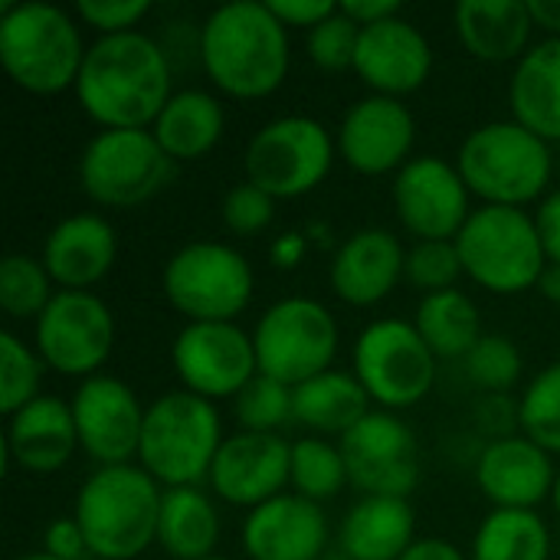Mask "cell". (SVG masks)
<instances>
[{
	"mask_svg": "<svg viewBox=\"0 0 560 560\" xmlns=\"http://www.w3.org/2000/svg\"><path fill=\"white\" fill-rule=\"evenodd\" d=\"M528 10L535 16V26L560 39V0H528Z\"/></svg>",
	"mask_w": 560,
	"mask_h": 560,
	"instance_id": "obj_50",
	"label": "cell"
},
{
	"mask_svg": "<svg viewBox=\"0 0 560 560\" xmlns=\"http://www.w3.org/2000/svg\"><path fill=\"white\" fill-rule=\"evenodd\" d=\"M469 560H551V528L532 509H492L472 535Z\"/></svg>",
	"mask_w": 560,
	"mask_h": 560,
	"instance_id": "obj_33",
	"label": "cell"
},
{
	"mask_svg": "<svg viewBox=\"0 0 560 560\" xmlns=\"http://www.w3.org/2000/svg\"><path fill=\"white\" fill-rule=\"evenodd\" d=\"M338 154L341 161L368 177L397 174L407 161H413L417 144V118L404 105V98L390 95H364L341 115L338 125Z\"/></svg>",
	"mask_w": 560,
	"mask_h": 560,
	"instance_id": "obj_18",
	"label": "cell"
},
{
	"mask_svg": "<svg viewBox=\"0 0 560 560\" xmlns=\"http://www.w3.org/2000/svg\"><path fill=\"white\" fill-rule=\"evenodd\" d=\"M463 272V259L456 249V240H417L407 249L404 262V282L420 289L423 295L456 289Z\"/></svg>",
	"mask_w": 560,
	"mask_h": 560,
	"instance_id": "obj_40",
	"label": "cell"
},
{
	"mask_svg": "<svg viewBox=\"0 0 560 560\" xmlns=\"http://www.w3.org/2000/svg\"><path fill=\"white\" fill-rule=\"evenodd\" d=\"M174 161L151 128H102L79 154L85 197L108 210L141 207L164 190Z\"/></svg>",
	"mask_w": 560,
	"mask_h": 560,
	"instance_id": "obj_11",
	"label": "cell"
},
{
	"mask_svg": "<svg viewBox=\"0 0 560 560\" xmlns=\"http://www.w3.org/2000/svg\"><path fill=\"white\" fill-rule=\"evenodd\" d=\"M354 72L374 95L404 98L430 79L433 46L417 23L390 16L374 26H361Z\"/></svg>",
	"mask_w": 560,
	"mask_h": 560,
	"instance_id": "obj_20",
	"label": "cell"
},
{
	"mask_svg": "<svg viewBox=\"0 0 560 560\" xmlns=\"http://www.w3.org/2000/svg\"><path fill=\"white\" fill-rule=\"evenodd\" d=\"M292 492L302 499H312L318 505L341 495L348 482V466L338 443H328L325 436H305L292 443Z\"/></svg>",
	"mask_w": 560,
	"mask_h": 560,
	"instance_id": "obj_34",
	"label": "cell"
},
{
	"mask_svg": "<svg viewBox=\"0 0 560 560\" xmlns=\"http://www.w3.org/2000/svg\"><path fill=\"white\" fill-rule=\"evenodd\" d=\"M404 262H407V249L390 230L364 226L354 230L335 249L328 266V285L341 302L354 308H371L400 285Z\"/></svg>",
	"mask_w": 560,
	"mask_h": 560,
	"instance_id": "obj_23",
	"label": "cell"
},
{
	"mask_svg": "<svg viewBox=\"0 0 560 560\" xmlns=\"http://www.w3.org/2000/svg\"><path fill=\"white\" fill-rule=\"evenodd\" d=\"M75 450L82 446L69 400L43 394L7 417V459L26 472H59L75 456Z\"/></svg>",
	"mask_w": 560,
	"mask_h": 560,
	"instance_id": "obj_25",
	"label": "cell"
},
{
	"mask_svg": "<svg viewBox=\"0 0 560 560\" xmlns=\"http://www.w3.org/2000/svg\"><path fill=\"white\" fill-rule=\"evenodd\" d=\"M259 374L299 387L335 368L341 331L328 305L308 295L272 302L253 328Z\"/></svg>",
	"mask_w": 560,
	"mask_h": 560,
	"instance_id": "obj_9",
	"label": "cell"
},
{
	"mask_svg": "<svg viewBox=\"0 0 560 560\" xmlns=\"http://www.w3.org/2000/svg\"><path fill=\"white\" fill-rule=\"evenodd\" d=\"M338 154L335 135L312 115H279L246 144V180L276 200H295L322 187Z\"/></svg>",
	"mask_w": 560,
	"mask_h": 560,
	"instance_id": "obj_10",
	"label": "cell"
},
{
	"mask_svg": "<svg viewBox=\"0 0 560 560\" xmlns=\"http://www.w3.org/2000/svg\"><path fill=\"white\" fill-rule=\"evenodd\" d=\"M197 52L210 82L233 98H266L289 75V30L262 0H230L207 13Z\"/></svg>",
	"mask_w": 560,
	"mask_h": 560,
	"instance_id": "obj_2",
	"label": "cell"
},
{
	"mask_svg": "<svg viewBox=\"0 0 560 560\" xmlns=\"http://www.w3.org/2000/svg\"><path fill=\"white\" fill-rule=\"evenodd\" d=\"M345 16H351L358 26H374L381 20L400 16V0H341L338 3Z\"/></svg>",
	"mask_w": 560,
	"mask_h": 560,
	"instance_id": "obj_47",
	"label": "cell"
},
{
	"mask_svg": "<svg viewBox=\"0 0 560 560\" xmlns=\"http://www.w3.org/2000/svg\"><path fill=\"white\" fill-rule=\"evenodd\" d=\"M463 368H466V377L499 397V394H509L518 381H522V351L518 345L509 338V335H482L476 341V348L463 358Z\"/></svg>",
	"mask_w": 560,
	"mask_h": 560,
	"instance_id": "obj_39",
	"label": "cell"
},
{
	"mask_svg": "<svg viewBox=\"0 0 560 560\" xmlns=\"http://www.w3.org/2000/svg\"><path fill=\"white\" fill-rule=\"evenodd\" d=\"M207 560H230V558H220V555H213V558H207Z\"/></svg>",
	"mask_w": 560,
	"mask_h": 560,
	"instance_id": "obj_54",
	"label": "cell"
},
{
	"mask_svg": "<svg viewBox=\"0 0 560 560\" xmlns=\"http://www.w3.org/2000/svg\"><path fill=\"white\" fill-rule=\"evenodd\" d=\"M295 390V423L312 430L315 436H345L351 433L368 413L371 397L354 377V371H325Z\"/></svg>",
	"mask_w": 560,
	"mask_h": 560,
	"instance_id": "obj_31",
	"label": "cell"
},
{
	"mask_svg": "<svg viewBox=\"0 0 560 560\" xmlns=\"http://www.w3.org/2000/svg\"><path fill=\"white\" fill-rule=\"evenodd\" d=\"M164 299L187 322H236L253 302L256 276L249 259L217 240L184 243L161 272Z\"/></svg>",
	"mask_w": 560,
	"mask_h": 560,
	"instance_id": "obj_8",
	"label": "cell"
},
{
	"mask_svg": "<svg viewBox=\"0 0 560 560\" xmlns=\"http://www.w3.org/2000/svg\"><path fill=\"white\" fill-rule=\"evenodd\" d=\"M220 217H223V226L230 233L256 236V233L272 226V220H276V197H269L266 190H259L249 180H240V184H233L223 194Z\"/></svg>",
	"mask_w": 560,
	"mask_h": 560,
	"instance_id": "obj_42",
	"label": "cell"
},
{
	"mask_svg": "<svg viewBox=\"0 0 560 560\" xmlns=\"http://www.w3.org/2000/svg\"><path fill=\"white\" fill-rule=\"evenodd\" d=\"M512 118L545 138L560 141V39L548 36L535 43L512 72L509 82Z\"/></svg>",
	"mask_w": 560,
	"mask_h": 560,
	"instance_id": "obj_28",
	"label": "cell"
},
{
	"mask_svg": "<svg viewBox=\"0 0 560 560\" xmlns=\"http://www.w3.org/2000/svg\"><path fill=\"white\" fill-rule=\"evenodd\" d=\"M518 430L551 456H560V361L528 381L518 397Z\"/></svg>",
	"mask_w": 560,
	"mask_h": 560,
	"instance_id": "obj_36",
	"label": "cell"
},
{
	"mask_svg": "<svg viewBox=\"0 0 560 560\" xmlns=\"http://www.w3.org/2000/svg\"><path fill=\"white\" fill-rule=\"evenodd\" d=\"M151 131L171 161H197L220 144L226 112L217 95L203 89H180L167 98Z\"/></svg>",
	"mask_w": 560,
	"mask_h": 560,
	"instance_id": "obj_29",
	"label": "cell"
},
{
	"mask_svg": "<svg viewBox=\"0 0 560 560\" xmlns=\"http://www.w3.org/2000/svg\"><path fill=\"white\" fill-rule=\"evenodd\" d=\"M16 560H59V558H52V555H46V551L39 548V551H33V555H23V558H16Z\"/></svg>",
	"mask_w": 560,
	"mask_h": 560,
	"instance_id": "obj_52",
	"label": "cell"
},
{
	"mask_svg": "<svg viewBox=\"0 0 560 560\" xmlns=\"http://www.w3.org/2000/svg\"><path fill=\"white\" fill-rule=\"evenodd\" d=\"M43 551L59 560H79L82 555H89V545H85V535H82L79 522L72 515L49 522L46 532H43Z\"/></svg>",
	"mask_w": 560,
	"mask_h": 560,
	"instance_id": "obj_45",
	"label": "cell"
},
{
	"mask_svg": "<svg viewBox=\"0 0 560 560\" xmlns=\"http://www.w3.org/2000/svg\"><path fill=\"white\" fill-rule=\"evenodd\" d=\"M233 417L246 433H279L295 420V390L276 377L256 374L233 397Z\"/></svg>",
	"mask_w": 560,
	"mask_h": 560,
	"instance_id": "obj_38",
	"label": "cell"
},
{
	"mask_svg": "<svg viewBox=\"0 0 560 560\" xmlns=\"http://www.w3.org/2000/svg\"><path fill=\"white\" fill-rule=\"evenodd\" d=\"M266 3H269V10L276 13V20L285 30L289 26H302L305 33L338 10L335 0H266Z\"/></svg>",
	"mask_w": 560,
	"mask_h": 560,
	"instance_id": "obj_44",
	"label": "cell"
},
{
	"mask_svg": "<svg viewBox=\"0 0 560 560\" xmlns=\"http://www.w3.org/2000/svg\"><path fill=\"white\" fill-rule=\"evenodd\" d=\"M33 348L43 364L66 377H95L115 348V315L95 292L59 289L33 322Z\"/></svg>",
	"mask_w": 560,
	"mask_h": 560,
	"instance_id": "obj_13",
	"label": "cell"
},
{
	"mask_svg": "<svg viewBox=\"0 0 560 560\" xmlns=\"http://www.w3.org/2000/svg\"><path fill=\"white\" fill-rule=\"evenodd\" d=\"M456 249L463 272L495 295H522L535 289L548 266L535 217L522 207H476L456 236Z\"/></svg>",
	"mask_w": 560,
	"mask_h": 560,
	"instance_id": "obj_7",
	"label": "cell"
},
{
	"mask_svg": "<svg viewBox=\"0 0 560 560\" xmlns=\"http://www.w3.org/2000/svg\"><path fill=\"white\" fill-rule=\"evenodd\" d=\"M400 560H469L446 538H417Z\"/></svg>",
	"mask_w": 560,
	"mask_h": 560,
	"instance_id": "obj_48",
	"label": "cell"
},
{
	"mask_svg": "<svg viewBox=\"0 0 560 560\" xmlns=\"http://www.w3.org/2000/svg\"><path fill=\"white\" fill-rule=\"evenodd\" d=\"M302 256H305V240H302V233H285V236H279V240L272 243V262H276L279 269L299 266Z\"/></svg>",
	"mask_w": 560,
	"mask_h": 560,
	"instance_id": "obj_49",
	"label": "cell"
},
{
	"mask_svg": "<svg viewBox=\"0 0 560 560\" xmlns=\"http://www.w3.org/2000/svg\"><path fill=\"white\" fill-rule=\"evenodd\" d=\"M43 358L16 331H0V410L13 417L36 397H43Z\"/></svg>",
	"mask_w": 560,
	"mask_h": 560,
	"instance_id": "obj_37",
	"label": "cell"
},
{
	"mask_svg": "<svg viewBox=\"0 0 560 560\" xmlns=\"http://www.w3.org/2000/svg\"><path fill=\"white\" fill-rule=\"evenodd\" d=\"M348 482L361 495L410 499L423 479L417 433L390 410H371L351 433L341 436Z\"/></svg>",
	"mask_w": 560,
	"mask_h": 560,
	"instance_id": "obj_14",
	"label": "cell"
},
{
	"mask_svg": "<svg viewBox=\"0 0 560 560\" xmlns=\"http://www.w3.org/2000/svg\"><path fill=\"white\" fill-rule=\"evenodd\" d=\"M413 325H417L420 338L430 345V351L436 358H450V361L466 358L476 348V341L486 335L479 305L463 289L423 295L417 305Z\"/></svg>",
	"mask_w": 560,
	"mask_h": 560,
	"instance_id": "obj_32",
	"label": "cell"
},
{
	"mask_svg": "<svg viewBox=\"0 0 560 560\" xmlns=\"http://www.w3.org/2000/svg\"><path fill=\"white\" fill-rule=\"evenodd\" d=\"M39 259L59 289L92 292L118 259L115 226L102 213H72L46 233Z\"/></svg>",
	"mask_w": 560,
	"mask_h": 560,
	"instance_id": "obj_24",
	"label": "cell"
},
{
	"mask_svg": "<svg viewBox=\"0 0 560 560\" xmlns=\"http://www.w3.org/2000/svg\"><path fill=\"white\" fill-rule=\"evenodd\" d=\"M456 167L482 203L522 207L548 197L555 174L551 144L518 125L515 118L486 121L466 135L456 154Z\"/></svg>",
	"mask_w": 560,
	"mask_h": 560,
	"instance_id": "obj_6",
	"label": "cell"
},
{
	"mask_svg": "<svg viewBox=\"0 0 560 560\" xmlns=\"http://www.w3.org/2000/svg\"><path fill=\"white\" fill-rule=\"evenodd\" d=\"M171 95L167 52L141 30L98 36L75 79V98L98 128H151Z\"/></svg>",
	"mask_w": 560,
	"mask_h": 560,
	"instance_id": "obj_1",
	"label": "cell"
},
{
	"mask_svg": "<svg viewBox=\"0 0 560 560\" xmlns=\"http://www.w3.org/2000/svg\"><path fill=\"white\" fill-rule=\"evenodd\" d=\"M52 285L56 282L39 256L10 253L0 259V308L13 322H36L59 292Z\"/></svg>",
	"mask_w": 560,
	"mask_h": 560,
	"instance_id": "obj_35",
	"label": "cell"
},
{
	"mask_svg": "<svg viewBox=\"0 0 560 560\" xmlns=\"http://www.w3.org/2000/svg\"><path fill=\"white\" fill-rule=\"evenodd\" d=\"M158 545L171 560H207L220 545V515L200 486L164 489L158 515Z\"/></svg>",
	"mask_w": 560,
	"mask_h": 560,
	"instance_id": "obj_30",
	"label": "cell"
},
{
	"mask_svg": "<svg viewBox=\"0 0 560 560\" xmlns=\"http://www.w3.org/2000/svg\"><path fill=\"white\" fill-rule=\"evenodd\" d=\"M358 39H361V26L351 16H345L338 7L328 20H322L318 26L305 33V52L318 69L345 72V69H354Z\"/></svg>",
	"mask_w": 560,
	"mask_h": 560,
	"instance_id": "obj_41",
	"label": "cell"
},
{
	"mask_svg": "<svg viewBox=\"0 0 560 560\" xmlns=\"http://www.w3.org/2000/svg\"><path fill=\"white\" fill-rule=\"evenodd\" d=\"M223 440V420L213 400L184 387L164 390L144 410L138 466L161 489L200 486L210 479Z\"/></svg>",
	"mask_w": 560,
	"mask_h": 560,
	"instance_id": "obj_5",
	"label": "cell"
},
{
	"mask_svg": "<svg viewBox=\"0 0 560 560\" xmlns=\"http://www.w3.org/2000/svg\"><path fill=\"white\" fill-rule=\"evenodd\" d=\"M72 420L79 430V446L98 466L138 463L144 410L138 394L112 374H95L79 381L72 400Z\"/></svg>",
	"mask_w": 560,
	"mask_h": 560,
	"instance_id": "obj_17",
	"label": "cell"
},
{
	"mask_svg": "<svg viewBox=\"0 0 560 560\" xmlns=\"http://www.w3.org/2000/svg\"><path fill=\"white\" fill-rule=\"evenodd\" d=\"M558 479L555 456L525 433L495 436L476 463V486L492 509H532L551 499Z\"/></svg>",
	"mask_w": 560,
	"mask_h": 560,
	"instance_id": "obj_21",
	"label": "cell"
},
{
	"mask_svg": "<svg viewBox=\"0 0 560 560\" xmlns=\"http://www.w3.org/2000/svg\"><path fill=\"white\" fill-rule=\"evenodd\" d=\"M551 502H555V512L560 515V469H558V479H555V492H551Z\"/></svg>",
	"mask_w": 560,
	"mask_h": 560,
	"instance_id": "obj_53",
	"label": "cell"
},
{
	"mask_svg": "<svg viewBox=\"0 0 560 560\" xmlns=\"http://www.w3.org/2000/svg\"><path fill=\"white\" fill-rule=\"evenodd\" d=\"M436 354L420 338L413 322L377 318L371 322L351 351V371L381 410H410L436 384Z\"/></svg>",
	"mask_w": 560,
	"mask_h": 560,
	"instance_id": "obj_12",
	"label": "cell"
},
{
	"mask_svg": "<svg viewBox=\"0 0 560 560\" xmlns=\"http://www.w3.org/2000/svg\"><path fill=\"white\" fill-rule=\"evenodd\" d=\"M171 364L184 390L213 404L233 400L259 374L253 335L236 322H187L171 345Z\"/></svg>",
	"mask_w": 560,
	"mask_h": 560,
	"instance_id": "obj_15",
	"label": "cell"
},
{
	"mask_svg": "<svg viewBox=\"0 0 560 560\" xmlns=\"http://www.w3.org/2000/svg\"><path fill=\"white\" fill-rule=\"evenodd\" d=\"M89 46L75 20L46 0L0 3V66L33 95L75 89Z\"/></svg>",
	"mask_w": 560,
	"mask_h": 560,
	"instance_id": "obj_4",
	"label": "cell"
},
{
	"mask_svg": "<svg viewBox=\"0 0 560 560\" xmlns=\"http://www.w3.org/2000/svg\"><path fill=\"white\" fill-rule=\"evenodd\" d=\"M548 302H558L560 305V266L558 262H548L545 266V272H541V279H538V285H535Z\"/></svg>",
	"mask_w": 560,
	"mask_h": 560,
	"instance_id": "obj_51",
	"label": "cell"
},
{
	"mask_svg": "<svg viewBox=\"0 0 560 560\" xmlns=\"http://www.w3.org/2000/svg\"><path fill=\"white\" fill-rule=\"evenodd\" d=\"M390 200L404 230L417 240H456L472 217V190L456 164L417 154L394 174Z\"/></svg>",
	"mask_w": 560,
	"mask_h": 560,
	"instance_id": "obj_16",
	"label": "cell"
},
{
	"mask_svg": "<svg viewBox=\"0 0 560 560\" xmlns=\"http://www.w3.org/2000/svg\"><path fill=\"white\" fill-rule=\"evenodd\" d=\"M164 489L138 466H98L75 492L72 518L79 522L89 555L98 560H135L158 541Z\"/></svg>",
	"mask_w": 560,
	"mask_h": 560,
	"instance_id": "obj_3",
	"label": "cell"
},
{
	"mask_svg": "<svg viewBox=\"0 0 560 560\" xmlns=\"http://www.w3.org/2000/svg\"><path fill=\"white\" fill-rule=\"evenodd\" d=\"M210 489L217 499L236 509H259L262 502L289 492L292 482V443L282 433H233L223 440L213 469Z\"/></svg>",
	"mask_w": 560,
	"mask_h": 560,
	"instance_id": "obj_19",
	"label": "cell"
},
{
	"mask_svg": "<svg viewBox=\"0 0 560 560\" xmlns=\"http://www.w3.org/2000/svg\"><path fill=\"white\" fill-rule=\"evenodd\" d=\"M535 226H538V236H541V246H545L548 262H558L560 266V190H551L538 203Z\"/></svg>",
	"mask_w": 560,
	"mask_h": 560,
	"instance_id": "obj_46",
	"label": "cell"
},
{
	"mask_svg": "<svg viewBox=\"0 0 560 560\" xmlns=\"http://www.w3.org/2000/svg\"><path fill=\"white\" fill-rule=\"evenodd\" d=\"M417 541V512L410 499L361 495L338 532L345 560H400Z\"/></svg>",
	"mask_w": 560,
	"mask_h": 560,
	"instance_id": "obj_26",
	"label": "cell"
},
{
	"mask_svg": "<svg viewBox=\"0 0 560 560\" xmlns=\"http://www.w3.org/2000/svg\"><path fill=\"white\" fill-rule=\"evenodd\" d=\"M151 0H79L75 13L85 26L98 30V36L131 33L151 13Z\"/></svg>",
	"mask_w": 560,
	"mask_h": 560,
	"instance_id": "obj_43",
	"label": "cell"
},
{
	"mask_svg": "<svg viewBox=\"0 0 560 560\" xmlns=\"http://www.w3.org/2000/svg\"><path fill=\"white\" fill-rule=\"evenodd\" d=\"M240 538L249 560H322L331 528L318 502L282 492L246 515Z\"/></svg>",
	"mask_w": 560,
	"mask_h": 560,
	"instance_id": "obj_22",
	"label": "cell"
},
{
	"mask_svg": "<svg viewBox=\"0 0 560 560\" xmlns=\"http://www.w3.org/2000/svg\"><path fill=\"white\" fill-rule=\"evenodd\" d=\"M456 33L482 62H518L535 46V16L528 0H463L456 3Z\"/></svg>",
	"mask_w": 560,
	"mask_h": 560,
	"instance_id": "obj_27",
	"label": "cell"
}]
</instances>
